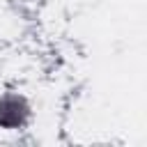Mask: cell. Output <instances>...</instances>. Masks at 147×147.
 Instances as JSON below:
<instances>
[{
	"label": "cell",
	"mask_w": 147,
	"mask_h": 147,
	"mask_svg": "<svg viewBox=\"0 0 147 147\" xmlns=\"http://www.w3.org/2000/svg\"><path fill=\"white\" fill-rule=\"evenodd\" d=\"M32 117L28 99L18 92H7L0 96V131H18Z\"/></svg>",
	"instance_id": "obj_1"
}]
</instances>
